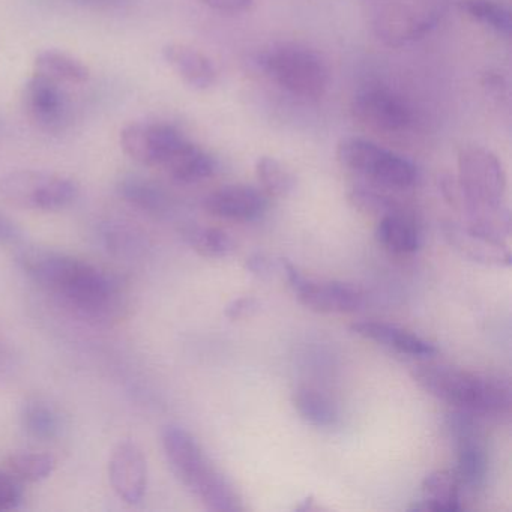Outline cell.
Returning <instances> with one entry per match:
<instances>
[{"mask_svg":"<svg viewBox=\"0 0 512 512\" xmlns=\"http://www.w3.org/2000/svg\"><path fill=\"white\" fill-rule=\"evenodd\" d=\"M23 499V488L19 479L0 472V511L17 508Z\"/></svg>","mask_w":512,"mask_h":512,"instance_id":"4dcf8cb0","label":"cell"},{"mask_svg":"<svg viewBox=\"0 0 512 512\" xmlns=\"http://www.w3.org/2000/svg\"><path fill=\"white\" fill-rule=\"evenodd\" d=\"M0 196L26 211L59 212L80 196L76 179L46 170H13L0 178Z\"/></svg>","mask_w":512,"mask_h":512,"instance_id":"8992f818","label":"cell"},{"mask_svg":"<svg viewBox=\"0 0 512 512\" xmlns=\"http://www.w3.org/2000/svg\"><path fill=\"white\" fill-rule=\"evenodd\" d=\"M458 182L469 224L476 232L508 242L511 214L505 205L506 173L499 158L481 146H469L458 155Z\"/></svg>","mask_w":512,"mask_h":512,"instance_id":"7a4b0ae2","label":"cell"},{"mask_svg":"<svg viewBox=\"0 0 512 512\" xmlns=\"http://www.w3.org/2000/svg\"><path fill=\"white\" fill-rule=\"evenodd\" d=\"M259 310V299L254 298V296H242V298L233 299L232 302H229L227 307L224 308V314L232 322H239V320L251 319Z\"/></svg>","mask_w":512,"mask_h":512,"instance_id":"1f68e13d","label":"cell"},{"mask_svg":"<svg viewBox=\"0 0 512 512\" xmlns=\"http://www.w3.org/2000/svg\"><path fill=\"white\" fill-rule=\"evenodd\" d=\"M293 406L302 419L314 427H334L338 421V410L335 404L322 392L302 386L293 394Z\"/></svg>","mask_w":512,"mask_h":512,"instance_id":"cb8c5ba5","label":"cell"},{"mask_svg":"<svg viewBox=\"0 0 512 512\" xmlns=\"http://www.w3.org/2000/svg\"><path fill=\"white\" fill-rule=\"evenodd\" d=\"M203 208L208 214L223 220L253 221L268 209V199L262 191L247 185H226L212 191Z\"/></svg>","mask_w":512,"mask_h":512,"instance_id":"9a60e30c","label":"cell"},{"mask_svg":"<svg viewBox=\"0 0 512 512\" xmlns=\"http://www.w3.org/2000/svg\"><path fill=\"white\" fill-rule=\"evenodd\" d=\"M163 58L182 82L196 91H206L217 82L214 62L196 47L170 43L163 47Z\"/></svg>","mask_w":512,"mask_h":512,"instance_id":"ac0fdd59","label":"cell"},{"mask_svg":"<svg viewBox=\"0 0 512 512\" xmlns=\"http://www.w3.org/2000/svg\"><path fill=\"white\" fill-rule=\"evenodd\" d=\"M352 113L362 124L385 133H398L412 124L409 106L385 89H367L356 95Z\"/></svg>","mask_w":512,"mask_h":512,"instance_id":"7c38bea8","label":"cell"},{"mask_svg":"<svg viewBox=\"0 0 512 512\" xmlns=\"http://www.w3.org/2000/svg\"><path fill=\"white\" fill-rule=\"evenodd\" d=\"M262 64L269 77L293 97L319 100L328 89V65L307 47H275L266 53Z\"/></svg>","mask_w":512,"mask_h":512,"instance_id":"52a82bcc","label":"cell"},{"mask_svg":"<svg viewBox=\"0 0 512 512\" xmlns=\"http://www.w3.org/2000/svg\"><path fill=\"white\" fill-rule=\"evenodd\" d=\"M101 239L110 253L122 257H137L145 248L142 235L124 223H106L101 227Z\"/></svg>","mask_w":512,"mask_h":512,"instance_id":"f1b7e54d","label":"cell"},{"mask_svg":"<svg viewBox=\"0 0 512 512\" xmlns=\"http://www.w3.org/2000/svg\"><path fill=\"white\" fill-rule=\"evenodd\" d=\"M337 160L347 170L388 188H409L415 184L416 169L410 161L370 140L347 137L337 146Z\"/></svg>","mask_w":512,"mask_h":512,"instance_id":"ba28073f","label":"cell"},{"mask_svg":"<svg viewBox=\"0 0 512 512\" xmlns=\"http://www.w3.org/2000/svg\"><path fill=\"white\" fill-rule=\"evenodd\" d=\"M143 166L163 170L179 184H199L217 169L214 158L178 128L148 122L142 140Z\"/></svg>","mask_w":512,"mask_h":512,"instance_id":"5b68a950","label":"cell"},{"mask_svg":"<svg viewBox=\"0 0 512 512\" xmlns=\"http://www.w3.org/2000/svg\"><path fill=\"white\" fill-rule=\"evenodd\" d=\"M352 331L365 340L374 341V343L395 350L401 355L430 358L437 353L436 346L430 341L424 340L419 335L400 328V326L391 325V323L364 320V322L353 323Z\"/></svg>","mask_w":512,"mask_h":512,"instance_id":"e0dca14e","label":"cell"},{"mask_svg":"<svg viewBox=\"0 0 512 512\" xmlns=\"http://www.w3.org/2000/svg\"><path fill=\"white\" fill-rule=\"evenodd\" d=\"M437 19L434 11L397 2L380 11L374 31L386 46L401 47L425 37L436 26Z\"/></svg>","mask_w":512,"mask_h":512,"instance_id":"8fae6325","label":"cell"},{"mask_svg":"<svg viewBox=\"0 0 512 512\" xmlns=\"http://www.w3.org/2000/svg\"><path fill=\"white\" fill-rule=\"evenodd\" d=\"M457 446V467L454 473L461 488L478 491L488 478V452L482 443L481 430L454 439Z\"/></svg>","mask_w":512,"mask_h":512,"instance_id":"d6986e66","label":"cell"},{"mask_svg":"<svg viewBox=\"0 0 512 512\" xmlns=\"http://www.w3.org/2000/svg\"><path fill=\"white\" fill-rule=\"evenodd\" d=\"M34 67V73L41 74L59 85H85L91 77V71L86 64L59 50H43L38 53Z\"/></svg>","mask_w":512,"mask_h":512,"instance_id":"7402d4cb","label":"cell"},{"mask_svg":"<svg viewBox=\"0 0 512 512\" xmlns=\"http://www.w3.org/2000/svg\"><path fill=\"white\" fill-rule=\"evenodd\" d=\"M109 481L122 502L139 505L148 491V461L137 443L122 440L109 460Z\"/></svg>","mask_w":512,"mask_h":512,"instance_id":"30bf717a","label":"cell"},{"mask_svg":"<svg viewBox=\"0 0 512 512\" xmlns=\"http://www.w3.org/2000/svg\"><path fill=\"white\" fill-rule=\"evenodd\" d=\"M161 445L173 475L208 511L238 512L244 509L226 476L218 472L187 430L170 425L161 434Z\"/></svg>","mask_w":512,"mask_h":512,"instance_id":"277c9868","label":"cell"},{"mask_svg":"<svg viewBox=\"0 0 512 512\" xmlns=\"http://www.w3.org/2000/svg\"><path fill=\"white\" fill-rule=\"evenodd\" d=\"M20 422L25 433L38 442H50L61 433L58 412L43 401H28L20 413Z\"/></svg>","mask_w":512,"mask_h":512,"instance_id":"d4e9b609","label":"cell"},{"mask_svg":"<svg viewBox=\"0 0 512 512\" xmlns=\"http://www.w3.org/2000/svg\"><path fill=\"white\" fill-rule=\"evenodd\" d=\"M349 202L358 211L368 215H377V217H385V215L403 209L391 197L383 196L377 191L365 190V188H353L349 193Z\"/></svg>","mask_w":512,"mask_h":512,"instance_id":"f546056e","label":"cell"},{"mask_svg":"<svg viewBox=\"0 0 512 512\" xmlns=\"http://www.w3.org/2000/svg\"><path fill=\"white\" fill-rule=\"evenodd\" d=\"M181 233L191 250L206 259H223L235 251V242L229 233L217 227L187 224Z\"/></svg>","mask_w":512,"mask_h":512,"instance_id":"603a6c76","label":"cell"},{"mask_svg":"<svg viewBox=\"0 0 512 512\" xmlns=\"http://www.w3.org/2000/svg\"><path fill=\"white\" fill-rule=\"evenodd\" d=\"M376 239L383 248L395 254L415 253L421 245L418 226L404 209L380 218Z\"/></svg>","mask_w":512,"mask_h":512,"instance_id":"44dd1931","label":"cell"},{"mask_svg":"<svg viewBox=\"0 0 512 512\" xmlns=\"http://www.w3.org/2000/svg\"><path fill=\"white\" fill-rule=\"evenodd\" d=\"M463 13L491 31L509 37L512 31V11L508 4L500 0H461Z\"/></svg>","mask_w":512,"mask_h":512,"instance_id":"484cf974","label":"cell"},{"mask_svg":"<svg viewBox=\"0 0 512 512\" xmlns=\"http://www.w3.org/2000/svg\"><path fill=\"white\" fill-rule=\"evenodd\" d=\"M311 503H313V500H311V497L310 499H305L304 500V503H302V505H299L298 508V511H305V509H310L311 508Z\"/></svg>","mask_w":512,"mask_h":512,"instance_id":"8d00e7d4","label":"cell"},{"mask_svg":"<svg viewBox=\"0 0 512 512\" xmlns=\"http://www.w3.org/2000/svg\"><path fill=\"white\" fill-rule=\"evenodd\" d=\"M206 7L223 14H238L247 10L253 0H202Z\"/></svg>","mask_w":512,"mask_h":512,"instance_id":"836d02e7","label":"cell"},{"mask_svg":"<svg viewBox=\"0 0 512 512\" xmlns=\"http://www.w3.org/2000/svg\"><path fill=\"white\" fill-rule=\"evenodd\" d=\"M245 269L260 280H269L274 275L275 265L265 253H254L245 260Z\"/></svg>","mask_w":512,"mask_h":512,"instance_id":"d6a6232c","label":"cell"},{"mask_svg":"<svg viewBox=\"0 0 512 512\" xmlns=\"http://www.w3.org/2000/svg\"><path fill=\"white\" fill-rule=\"evenodd\" d=\"M23 107L44 130H58L67 119L68 104L59 83L34 73L23 88Z\"/></svg>","mask_w":512,"mask_h":512,"instance_id":"5bb4252c","label":"cell"},{"mask_svg":"<svg viewBox=\"0 0 512 512\" xmlns=\"http://www.w3.org/2000/svg\"><path fill=\"white\" fill-rule=\"evenodd\" d=\"M116 193L128 205L157 220H172L176 215V200L172 194L157 182L143 176H122L116 184Z\"/></svg>","mask_w":512,"mask_h":512,"instance_id":"2e32d148","label":"cell"},{"mask_svg":"<svg viewBox=\"0 0 512 512\" xmlns=\"http://www.w3.org/2000/svg\"><path fill=\"white\" fill-rule=\"evenodd\" d=\"M22 239V230L11 218L0 212V244H14Z\"/></svg>","mask_w":512,"mask_h":512,"instance_id":"e575fe53","label":"cell"},{"mask_svg":"<svg viewBox=\"0 0 512 512\" xmlns=\"http://www.w3.org/2000/svg\"><path fill=\"white\" fill-rule=\"evenodd\" d=\"M412 376L425 392L455 409L479 416L506 415L511 409V383L506 377L449 365H419Z\"/></svg>","mask_w":512,"mask_h":512,"instance_id":"3957f363","label":"cell"},{"mask_svg":"<svg viewBox=\"0 0 512 512\" xmlns=\"http://www.w3.org/2000/svg\"><path fill=\"white\" fill-rule=\"evenodd\" d=\"M461 485L454 472L436 470L422 481L424 499L410 511L457 512L460 511Z\"/></svg>","mask_w":512,"mask_h":512,"instance_id":"ffe728a7","label":"cell"},{"mask_svg":"<svg viewBox=\"0 0 512 512\" xmlns=\"http://www.w3.org/2000/svg\"><path fill=\"white\" fill-rule=\"evenodd\" d=\"M80 2L95 5V7H113V5L121 4L122 0H80Z\"/></svg>","mask_w":512,"mask_h":512,"instance_id":"d590c367","label":"cell"},{"mask_svg":"<svg viewBox=\"0 0 512 512\" xmlns=\"http://www.w3.org/2000/svg\"><path fill=\"white\" fill-rule=\"evenodd\" d=\"M256 176L266 196L286 197L296 187L295 176L277 158L260 157L256 161Z\"/></svg>","mask_w":512,"mask_h":512,"instance_id":"4316f807","label":"cell"},{"mask_svg":"<svg viewBox=\"0 0 512 512\" xmlns=\"http://www.w3.org/2000/svg\"><path fill=\"white\" fill-rule=\"evenodd\" d=\"M280 271L296 298L308 310L322 314H347L364 307V293L352 284L311 280L287 260H280Z\"/></svg>","mask_w":512,"mask_h":512,"instance_id":"9c48e42d","label":"cell"},{"mask_svg":"<svg viewBox=\"0 0 512 512\" xmlns=\"http://www.w3.org/2000/svg\"><path fill=\"white\" fill-rule=\"evenodd\" d=\"M16 262L40 289L89 319H116L124 308L121 283L88 260L52 248L23 247Z\"/></svg>","mask_w":512,"mask_h":512,"instance_id":"6da1fadb","label":"cell"},{"mask_svg":"<svg viewBox=\"0 0 512 512\" xmlns=\"http://www.w3.org/2000/svg\"><path fill=\"white\" fill-rule=\"evenodd\" d=\"M443 239L446 244L463 259L491 268H508L512 257L506 242L488 238L472 227L448 223L443 226Z\"/></svg>","mask_w":512,"mask_h":512,"instance_id":"4fadbf2b","label":"cell"},{"mask_svg":"<svg viewBox=\"0 0 512 512\" xmlns=\"http://www.w3.org/2000/svg\"><path fill=\"white\" fill-rule=\"evenodd\" d=\"M10 467L17 479L26 482H40L53 475L56 469V460L47 452H19L10 458Z\"/></svg>","mask_w":512,"mask_h":512,"instance_id":"83f0119b","label":"cell"}]
</instances>
